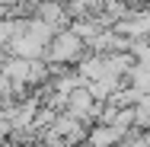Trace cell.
<instances>
[{
    "label": "cell",
    "instance_id": "obj_1",
    "mask_svg": "<svg viewBox=\"0 0 150 147\" xmlns=\"http://www.w3.org/2000/svg\"><path fill=\"white\" fill-rule=\"evenodd\" d=\"M90 48H86V42L77 35V32L70 29H61L54 32V38L48 42V51H45V61L48 64H64V67H70V64H77V61L83 58Z\"/></svg>",
    "mask_w": 150,
    "mask_h": 147
},
{
    "label": "cell",
    "instance_id": "obj_2",
    "mask_svg": "<svg viewBox=\"0 0 150 147\" xmlns=\"http://www.w3.org/2000/svg\"><path fill=\"white\" fill-rule=\"evenodd\" d=\"M32 16L45 19L54 32H61V29H67V26H70V13H67V3H64V0H42V3L35 6V13H32Z\"/></svg>",
    "mask_w": 150,
    "mask_h": 147
},
{
    "label": "cell",
    "instance_id": "obj_3",
    "mask_svg": "<svg viewBox=\"0 0 150 147\" xmlns=\"http://www.w3.org/2000/svg\"><path fill=\"white\" fill-rule=\"evenodd\" d=\"M125 131H128V128L109 125V121H93L90 131H86V144H93V147H115Z\"/></svg>",
    "mask_w": 150,
    "mask_h": 147
},
{
    "label": "cell",
    "instance_id": "obj_4",
    "mask_svg": "<svg viewBox=\"0 0 150 147\" xmlns=\"http://www.w3.org/2000/svg\"><path fill=\"white\" fill-rule=\"evenodd\" d=\"M125 83L134 87V89H141V93H150V64L134 61V64L128 67V74H125Z\"/></svg>",
    "mask_w": 150,
    "mask_h": 147
},
{
    "label": "cell",
    "instance_id": "obj_5",
    "mask_svg": "<svg viewBox=\"0 0 150 147\" xmlns=\"http://www.w3.org/2000/svg\"><path fill=\"white\" fill-rule=\"evenodd\" d=\"M6 58H10V51H6L3 45H0V74H3V64H6Z\"/></svg>",
    "mask_w": 150,
    "mask_h": 147
},
{
    "label": "cell",
    "instance_id": "obj_6",
    "mask_svg": "<svg viewBox=\"0 0 150 147\" xmlns=\"http://www.w3.org/2000/svg\"><path fill=\"white\" fill-rule=\"evenodd\" d=\"M23 147H48V144H45V141L38 138V141H26V144H23Z\"/></svg>",
    "mask_w": 150,
    "mask_h": 147
}]
</instances>
